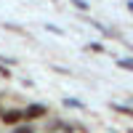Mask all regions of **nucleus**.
Returning a JSON list of instances; mask_svg holds the SVG:
<instances>
[{
    "label": "nucleus",
    "instance_id": "f257e3e1",
    "mask_svg": "<svg viewBox=\"0 0 133 133\" xmlns=\"http://www.w3.org/2000/svg\"><path fill=\"white\" fill-rule=\"evenodd\" d=\"M48 115V107L45 104H29L24 109V123H32V120H40V117H45Z\"/></svg>",
    "mask_w": 133,
    "mask_h": 133
},
{
    "label": "nucleus",
    "instance_id": "f03ea898",
    "mask_svg": "<svg viewBox=\"0 0 133 133\" xmlns=\"http://www.w3.org/2000/svg\"><path fill=\"white\" fill-rule=\"evenodd\" d=\"M0 120H3L5 125H19L21 120H24V109H5V112L0 115Z\"/></svg>",
    "mask_w": 133,
    "mask_h": 133
},
{
    "label": "nucleus",
    "instance_id": "7ed1b4c3",
    "mask_svg": "<svg viewBox=\"0 0 133 133\" xmlns=\"http://www.w3.org/2000/svg\"><path fill=\"white\" fill-rule=\"evenodd\" d=\"M112 109H115V112H120V115L133 117V109H130V107H125V104H112Z\"/></svg>",
    "mask_w": 133,
    "mask_h": 133
},
{
    "label": "nucleus",
    "instance_id": "20e7f679",
    "mask_svg": "<svg viewBox=\"0 0 133 133\" xmlns=\"http://www.w3.org/2000/svg\"><path fill=\"white\" fill-rule=\"evenodd\" d=\"M85 51H93V53H104V45L101 43H88V48Z\"/></svg>",
    "mask_w": 133,
    "mask_h": 133
},
{
    "label": "nucleus",
    "instance_id": "39448f33",
    "mask_svg": "<svg viewBox=\"0 0 133 133\" xmlns=\"http://www.w3.org/2000/svg\"><path fill=\"white\" fill-rule=\"evenodd\" d=\"M117 66H123V69H133V59H117Z\"/></svg>",
    "mask_w": 133,
    "mask_h": 133
},
{
    "label": "nucleus",
    "instance_id": "423d86ee",
    "mask_svg": "<svg viewBox=\"0 0 133 133\" xmlns=\"http://www.w3.org/2000/svg\"><path fill=\"white\" fill-rule=\"evenodd\" d=\"M69 3H72V5H77V8H80V11H88V8H91V5L85 3V0H69Z\"/></svg>",
    "mask_w": 133,
    "mask_h": 133
},
{
    "label": "nucleus",
    "instance_id": "0eeeda50",
    "mask_svg": "<svg viewBox=\"0 0 133 133\" xmlns=\"http://www.w3.org/2000/svg\"><path fill=\"white\" fill-rule=\"evenodd\" d=\"M14 133H35V130H32L29 125H16V128H14Z\"/></svg>",
    "mask_w": 133,
    "mask_h": 133
},
{
    "label": "nucleus",
    "instance_id": "6e6552de",
    "mask_svg": "<svg viewBox=\"0 0 133 133\" xmlns=\"http://www.w3.org/2000/svg\"><path fill=\"white\" fill-rule=\"evenodd\" d=\"M0 75H3V77H5V80H8V77H11V69H8V66H5L3 61H0Z\"/></svg>",
    "mask_w": 133,
    "mask_h": 133
},
{
    "label": "nucleus",
    "instance_id": "1a4fd4ad",
    "mask_svg": "<svg viewBox=\"0 0 133 133\" xmlns=\"http://www.w3.org/2000/svg\"><path fill=\"white\" fill-rule=\"evenodd\" d=\"M45 29H48V32H53V35H64V29H59V27H56V24H48V27H45Z\"/></svg>",
    "mask_w": 133,
    "mask_h": 133
},
{
    "label": "nucleus",
    "instance_id": "9d476101",
    "mask_svg": "<svg viewBox=\"0 0 133 133\" xmlns=\"http://www.w3.org/2000/svg\"><path fill=\"white\" fill-rule=\"evenodd\" d=\"M64 104H66V107H83L77 98H64Z\"/></svg>",
    "mask_w": 133,
    "mask_h": 133
}]
</instances>
